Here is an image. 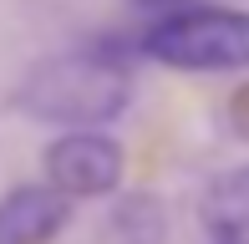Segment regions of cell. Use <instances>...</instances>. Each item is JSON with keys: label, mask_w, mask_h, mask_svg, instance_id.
I'll return each instance as SVG.
<instances>
[{"label": "cell", "mask_w": 249, "mask_h": 244, "mask_svg": "<svg viewBox=\"0 0 249 244\" xmlns=\"http://www.w3.org/2000/svg\"><path fill=\"white\" fill-rule=\"evenodd\" d=\"M132 102V51L122 41H92V46L46 56L31 66L16 92V107L51 127H107Z\"/></svg>", "instance_id": "cell-1"}, {"label": "cell", "mask_w": 249, "mask_h": 244, "mask_svg": "<svg viewBox=\"0 0 249 244\" xmlns=\"http://www.w3.org/2000/svg\"><path fill=\"white\" fill-rule=\"evenodd\" d=\"M138 56L163 61L173 71H244L249 66V10L234 5H188L148 20L138 36Z\"/></svg>", "instance_id": "cell-2"}, {"label": "cell", "mask_w": 249, "mask_h": 244, "mask_svg": "<svg viewBox=\"0 0 249 244\" xmlns=\"http://www.w3.org/2000/svg\"><path fill=\"white\" fill-rule=\"evenodd\" d=\"M41 168H46V183L66 198H107L112 188L122 183V148L97 127H71L41 153Z\"/></svg>", "instance_id": "cell-3"}, {"label": "cell", "mask_w": 249, "mask_h": 244, "mask_svg": "<svg viewBox=\"0 0 249 244\" xmlns=\"http://www.w3.org/2000/svg\"><path fill=\"white\" fill-rule=\"evenodd\" d=\"M71 198L51 183H16L0 198V244H46L66 229Z\"/></svg>", "instance_id": "cell-4"}, {"label": "cell", "mask_w": 249, "mask_h": 244, "mask_svg": "<svg viewBox=\"0 0 249 244\" xmlns=\"http://www.w3.org/2000/svg\"><path fill=\"white\" fill-rule=\"evenodd\" d=\"M203 229L213 244H249V163L219 173L203 193Z\"/></svg>", "instance_id": "cell-5"}, {"label": "cell", "mask_w": 249, "mask_h": 244, "mask_svg": "<svg viewBox=\"0 0 249 244\" xmlns=\"http://www.w3.org/2000/svg\"><path fill=\"white\" fill-rule=\"evenodd\" d=\"M163 234H168V214L158 204V193H122L102 224L107 244H163Z\"/></svg>", "instance_id": "cell-6"}, {"label": "cell", "mask_w": 249, "mask_h": 244, "mask_svg": "<svg viewBox=\"0 0 249 244\" xmlns=\"http://www.w3.org/2000/svg\"><path fill=\"white\" fill-rule=\"evenodd\" d=\"M229 127H234V132H239V138L249 142V82L229 92Z\"/></svg>", "instance_id": "cell-7"}, {"label": "cell", "mask_w": 249, "mask_h": 244, "mask_svg": "<svg viewBox=\"0 0 249 244\" xmlns=\"http://www.w3.org/2000/svg\"><path fill=\"white\" fill-rule=\"evenodd\" d=\"M188 5H198V0H132V10H142V16H173V10H188Z\"/></svg>", "instance_id": "cell-8"}]
</instances>
